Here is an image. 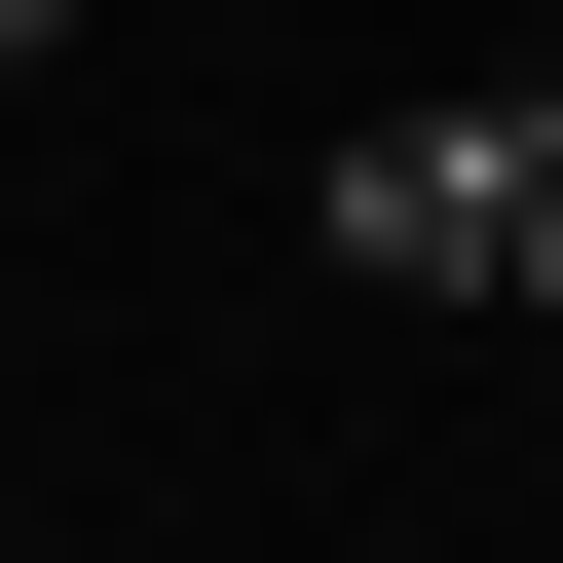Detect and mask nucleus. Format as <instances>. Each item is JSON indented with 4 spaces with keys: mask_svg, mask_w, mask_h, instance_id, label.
Instances as JSON below:
<instances>
[{
    "mask_svg": "<svg viewBox=\"0 0 563 563\" xmlns=\"http://www.w3.org/2000/svg\"><path fill=\"white\" fill-rule=\"evenodd\" d=\"M301 225L376 263V301H526V76H488V113H376V151H339Z\"/></svg>",
    "mask_w": 563,
    "mask_h": 563,
    "instance_id": "1",
    "label": "nucleus"
},
{
    "mask_svg": "<svg viewBox=\"0 0 563 563\" xmlns=\"http://www.w3.org/2000/svg\"><path fill=\"white\" fill-rule=\"evenodd\" d=\"M526 339H563V76H526Z\"/></svg>",
    "mask_w": 563,
    "mask_h": 563,
    "instance_id": "2",
    "label": "nucleus"
},
{
    "mask_svg": "<svg viewBox=\"0 0 563 563\" xmlns=\"http://www.w3.org/2000/svg\"><path fill=\"white\" fill-rule=\"evenodd\" d=\"M38 38H76V0H0V76H38Z\"/></svg>",
    "mask_w": 563,
    "mask_h": 563,
    "instance_id": "3",
    "label": "nucleus"
}]
</instances>
